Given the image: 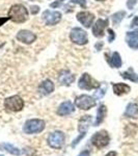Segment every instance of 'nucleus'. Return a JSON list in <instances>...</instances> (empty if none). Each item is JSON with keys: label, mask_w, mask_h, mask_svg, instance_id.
<instances>
[{"label": "nucleus", "mask_w": 138, "mask_h": 156, "mask_svg": "<svg viewBox=\"0 0 138 156\" xmlns=\"http://www.w3.org/2000/svg\"><path fill=\"white\" fill-rule=\"evenodd\" d=\"M108 25V19H99L92 26V34L96 37H104L105 28Z\"/></svg>", "instance_id": "f8f14e48"}, {"label": "nucleus", "mask_w": 138, "mask_h": 156, "mask_svg": "<svg viewBox=\"0 0 138 156\" xmlns=\"http://www.w3.org/2000/svg\"><path fill=\"white\" fill-rule=\"evenodd\" d=\"M106 114H107V108L105 105H101L98 109V115H97V120L95 122V126H98L99 124H101L103 122V120L105 119L106 117Z\"/></svg>", "instance_id": "412c9836"}, {"label": "nucleus", "mask_w": 138, "mask_h": 156, "mask_svg": "<svg viewBox=\"0 0 138 156\" xmlns=\"http://www.w3.org/2000/svg\"><path fill=\"white\" fill-rule=\"evenodd\" d=\"M9 17H5V18H0V26H1V25H3L6 21H9Z\"/></svg>", "instance_id": "7c9ffc66"}, {"label": "nucleus", "mask_w": 138, "mask_h": 156, "mask_svg": "<svg viewBox=\"0 0 138 156\" xmlns=\"http://www.w3.org/2000/svg\"><path fill=\"white\" fill-rule=\"evenodd\" d=\"M75 105L78 108H80V109L87 110L96 105V100L92 97L88 96V95H81V96L76 98Z\"/></svg>", "instance_id": "39448f33"}, {"label": "nucleus", "mask_w": 138, "mask_h": 156, "mask_svg": "<svg viewBox=\"0 0 138 156\" xmlns=\"http://www.w3.org/2000/svg\"><path fill=\"white\" fill-rule=\"evenodd\" d=\"M43 20L45 21V23L50 26H53L59 23V21L61 20V14L59 12H50V11H45L43 12Z\"/></svg>", "instance_id": "1a4fd4ad"}, {"label": "nucleus", "mask_w": 138, "mask_h": 156, "mask_svg": "<svg viewBox=\"0 0 138 156\" xmlns=\"http://www.w3.org/2000/svg\"><path fill=\"white\" fill-rule=\"evenodd\" d=\"M126 41L129 47H131L132 49L138 50V29L134 30V31L127 32Z\"/></svg>", "instance_id": "4468645a"}, {"label": "nucleus", "mask_w": 138, "mask_h": 156, "mask_svg": "<svg viewBox=\"0 0 138 156\" xmlns=\"http://www.w3.org/2000/svg\"><path fill=\"white\" fill-rule=\"evenodd\" d=\"M70 37H71L72 42L77 45H85L88 42V37H87L86 31L82 28H79V27L72 29Z\"/></svg>", "instance_id": "20e7f679"}, {"label": "nucleus", "mask_w": 138, "mask_h": 156, "mask_svg": "<svg viewBox=\"0 0 138 156\" xmlns=\"http://www.w3.org/2000/svg\"><path fill=\"white\" fill-rule=\"evenodd\" d=\"M90 122H91V118L90 115H83L79 121V132L80 133H85L88 128Z\"/></svg>", "instance_id": "6ab92c4d"}, {"label": "nucleus", "mask_w": 138, "mask_h": 156, "mask_svg": "<svg viewBox=\"0 0 138 156\" xmlns=\"http://www.w3.org/2000/svg\"><path fill=\"white\" fill-rule=\"evenodd\" d=\"M106 156H117V153L114 152V151H111V152H109Z\"/></svg>", "instance_id": "473e14b6"}, {"label": "nucleus", "mask_w": 138, "mask_h": 156, "mask_svg": "<svg viewBox=\"0 0 138 156\" xmlns=\"http://www.w3.org/2000/svg\"><path fill=\"white\" fill-rule=\"evenodd\" d=\"M120 75H122V78H125V79H129V80H131V81H133V82H137L138 81V75L135 74V73L133 72L132 69H129L128 71L122 73Z\"/></svg>", "instance_id": "4be33fe9"}, {"label": "nucleus", "mask_w": 138, "mask_h": 156, "mask_svg": "<svg viewBox=\"0 0 138 156\" xmlns=\"http://www.w3.org/2000/svg\"><path fill=\"white\" fill-rule=\"evenodd\" d=\"M71 3H77L83 9L86 7V0H72Z\"/></svg>", "instance_id": "a878e982"}, {"label": "nucleus", "mask_w": 138, "mask_h": 156, "mask_svg": "<svg viewBox=\"0 0 138 156\" xmlns=\"http://www.w3.org/2000/svg\"><path fill=\"white\" fill-rule=\"evenodd\" d=\"M130 26H131L132 28H133V27H136V26H138V16H136L134 19L132 20V23H131V25H130Z\"/></svg>", "instance_id": "c756f323"}, {"label": "nucleus", "mask_w": 138, "mask_h": 156, "mask_svg": "<svg viewBox=\"0 0 138 156\" xmlns=\"http://www.w3.org/2000/svg\"><path fill=\"white\" fill-rule=\"evenodd\" d=\"M16 39L18 40L19 42L24 43V44H31L36 40V36L33 34V32L29 31V30H20V31L17 34Z\"/></svg>", "instance_id": "9d476101"}, {"label": "nucleus", "mask_w": 138, "mask_h": 156, "mask_svg": "<svg viewBox=\"0 0 138 156\" xmlns=\"http://www.w3.org/2000/svg\"><path fill=\"white\" fill-rule=\"evenodd\" d=\"M64 133L61 131H55L49 135L48 137V144L51 148L53 149H59L62 147V145L64 144Z\"/></svg>", "instance_id": "0eeeda50"}, {"label": "nucleus", "mask_w": 138, "mask_h": 156, "mask_svg": "<svg viewBox=\"0 0 138 156\" xmlns=\"http://www.w3.org/2000/svg\"><path fill=\"white\" fill-rule=\"evenodd\" d=\"M91 143L97 148H104L109 144V135L106 131L96 132V134L91 137Z\"/></svg>", "instance_id": "6e6552de"}, {"label": "nucleus", "mask_w": 138, "mask_h": 156, "mask_svg": "<svg viewBox=\"0 0 138 156\" xmlns=\"http://www.w3.org/2000/svg\"><path fill=\"white\" fill-rule=\"evenodd\" d=\"M2 147L5 149V151H7V152L12 153V155H20L21 154V152H20V150L18 149V148L14 147V146L9 145V144H3L2 145Z\"/></svg>", "instance_id": "b1692460"}, {"label": "nucleus", "mask_w": 138, "mask_h": 156, "mask_svg": "<svg viewBox=\"0 0 138 156\" xmlns=\"http://www.w3.org/2000/svg\"><path fill=\"white\" fill-rule=\"evenodd\" d=\"M58 81L59 83L64 85H70L75 81V75H73L69 70H62L58 75Z\"/></svg>", "instance_id": "ddd939ff"}, {"label": "nucleus", "mask_w": 138, "mask_h": 156, "mask_svg": "<svg viewBox=\"0 0 138 156\" xmlns=\"http://www.w3.org/2000/svg\"><path fill=\"white\" fill-rule=\"evenodd\" d=\"M125 115L129 118H136L138 117V106L135 103H130L126 108Z\"/></svg>", "instance_id": "aec40b11"}, {"label": "nucleus", "mask_w": 138, "mask_h": 156, "mask_svg": "<svg viewBox=\"0 0 138 156\" xmlns=\"http://www.w3.org/2000/svg\"><path fill=\"white\" fill-rule=\"evenodd\" d=\"M45 122L40 119H31L26 121L23 130L27 134H32V133H40L45 129Z\"/></svg>", "instance_id": "f03ea898"}, {"label": "nucleus", "mask_w": 138, "mask_h": 156, "mask_svg": "<svg viewBox=\"0 0 138 156\" xmlns=\"http://www.w3.org/2000/svg\"><path fill=\"white\" fill-rule=\"evenodd\" d=\"M40 93H41L42 95H49L51 94L52 92L54 90V84L53 82L51 81V80L47 79L45 80V81H43L41 85H40Z\"/></svg>", "instance_id": "dca6fc26"}, {"label": "nucleus", "mask_w": 138, "mask_h": 156, "mask_svg": "<svg viewBox=\"0 0 138 156\" xmlns=\"http://www.w3.org/2000/svg\"><path fill=\"white\" fill-rule=\"evenodd\" d=\"M78 87L82 90H94L96 87H100V83L94 79L92 77H90L87 73H84L79 79Z\"/></svg>", "instance_id": "423d86ee"}, {"label": "nucleus", "mask_w": 138, "mask_h": 156, "mask_svg": "<svg viewBox=\"0 0 138 156\" xmlns=\"http://www.w3.org/2000/svg\"><path fill=\"white\" fill-rule=\"evenodd\" d=\"M106 89H107L106 85H103L101 89H100V87H99V90H98L97 92H96V94H95V97L99 98V99H100V98H102L105 95V90H106Z\"/></svg>", "instance_id": "393cba45"}, {"label": "nucleus", "mask_w": 138, "mask_h": 156, "mask_svg": "<svg viewBox=\"0 0 138 156\" xmlns=\"http://www.w3.org/2000/svg\"><path fill=\"white\" fill-rule=\"evenodd\" d=\"M97 1H104V0H97Z\"/></svg>", "instance_id": "72a5a7b5"}, {"label": "nucleus", "mask_w": 138, "mask_h": 156, "mask_svg": "<svg viewBox=\"0 0 138 156\" xmlns=\"http://www.w3.org/2000/svg\"><path fill=\"white\" fill-rule=\"evenodd\" d=\"M107 31H108V34H109V39H108V41H109L110 43H111V42L115 39V34L113 32V30L110 29V28H109L108 30H107Z\"/></svg>", "instance_id": "cd10ccee"}, {"label": "nucleus", "mask_w": 138, "mask_h": 156, "mask_svg": "<svg viewBox=\"0 0 138 156\" xmlns=\"http://www.w3.org/2000/svg\"><path fill=\"white\" fill-rule=\"evenodd\" d=\"M137 1H138V0H128V1H127V6H128V9H132L133 7L135 6V4L137 3Z\"/></svg>", "instance_id": "bb28decb"}, {"label": "nucleus", "mask_w": 138, "mask_h": 156, "mask_svg": "<svg viewBox=\"0 0 138 156\" xmlns=\"http://www.w3.org/2000/svg\"><path fill=\"white\" fill-rule=\"evenodd\" d=\"M79 156H90V154H89V152L87 150H85V151H83V152H81L79 154Z\"/></svg>", "instance_id": "2f4dec72"}, {"label": "nucleus", "mask_w": 138, "mask_h": 156, "mask_svg": "<svg viewBox=\"0 0 138 156\" xmlns=\"http://www.w3.org/2000/svg\"><path fill=\"white\" fill-rule=\"evenodd\" d=\"M77 20L86 28H89L95 20V15L89 12H80L77 14Z\"/></svg>", "instance_id": "9b49d317"}, {"label": "nucleus", "mask_w": 138, "mask_h": 156, "mask_svg": "<svg viewBox=\"0 0 138 156\" xmlns=\"http://www.w3.org/2000/svg\"><path fill=\"white\" fill-rule=\"evenodd\" d=\"M74 104L71 101H66L62 102L59 105L58 109H57V115H67L70 114H72L74 112Z\"/></svg>", "instance_id": "2eb2a0df"}, {"label": "nucleus", "mask_w": 138, "mask_h": 156, "mask_svg": "<svg viewBox=\"0 0 138 156\" xmlns=\"http://www.w3.org/2000/svg\"><path fill=\"white\" fill-rule=\"evenodd\" d=\"M4 106L9 112H20L24 107V101L19 96H12L5 99Z\"/></svg>", "instance_id": "7ed1b4c3"}, {"label": "nucleus", "mask_w": 138, "mask_h": 156, "mask_svg": "<svg viewBox=\"0 0 138 156\" xmlns=\"http://www.w3.org/2000/svg\"><path fill=\"white\" fill-rule=\"evenodd\" d=\"M9 18L16 23H24L28 19V12L22 4H15L9 9Z\"/></svg>", "instance_id": "f257e3e1"}, {"label": "nucleus", "mask_w": 138, "mask_h": 156, "mask_svg": "<svg viewBox=\"0 0 138 156\" xmlns=\"http://www.w3.org/2000/svg\"><path fill=\"white\" fill-rule=\"evenodd\" d=\"M30 9H31L30 11H31V14L32 15H36L37 12H40V7L37 6V5H32L31 7H30Z\"/></svg>", "instance_id": "c85d7f7f"}, {"label": "nucleus", "mask_w": 138, "mask_h": 156, "mask_svg": "<svg viewBox=\"0 0 138 156\" xmlns=\"http://www.w3.org/2000/svg\"><path fill=\"white\" fill-rule=\"evenodd\" d=\"M106 59L108 62V64L112 68H120L122 67V58H120V55L119 54V52H113L111 55V57H109L108 55H105Z\"/></svg>", "instance_id": "f3484780"}, {"label": "nucleus", "mask_w": 138, "mask_h": 156, "mask_svg": "<svg viewBox=\"0 0 138 156\" xmlns=\"http://www.w3.org/2000/svg\"><path fill=\"white\" fill-rule=\"evenodd\" d=\"M130 87L126 83H115L113 84V92L117 96H122L124 94H128L130 92Z\"/></svg>", "instance_id": "a211bd4d"}, {"label": "nucleus", "mask_w": 138, "mask_h": 156, "mask_svg": "<svg viewBox=\"0 0 138 156\" xmlns=\"http://www.w3.org/2000/svg\"><path fill=\"white\" fill-rule=\"evenodd\" d=\"M125 16H126V12H124V11L115 12L113 16H112V22H113V24L115 25V26L119 25V23L122 22V20L124 19Z\"/></svg>", "instance_id": "5701e85b"}]
</instances>
